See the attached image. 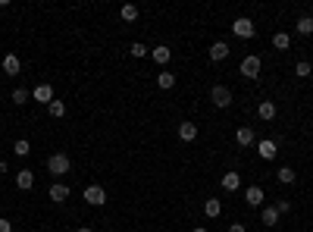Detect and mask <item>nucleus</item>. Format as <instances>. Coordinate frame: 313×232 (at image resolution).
Instances as JSON below:
<instances>
[{"label":"nucleus","mask_w":313,"mask_h":232,"mask_svg":"<svg viewBox=\"0 0 313 232\" xmlns=\"http://www.w3.org/2000/svg\"><path fill=\"white\" fill-rule=\"evenodd\" d=\"M0 232H13V223H9V220H3V216H0Z\"/></svg>","instance_id":"31"},{"label":"nucleus","mask_w":313,"mask_h":232,"mask_svg":"<svg viewBox=\"0 0 313 232\" xmlns=\"http://www.w3.org/2000/svg\"><path fill=\"white\" fill-rule=\"evenodd\" d=\"M226 56H229V44L226 41H216L213 48H210V60L219 63V60H226Z\"/></svg>","instance_id":"14"},{"label":"nucleus","mask_w":313,"mask_h":232,"mask_svg":"<svg viewBox=\"0 0 313 232\" xmlns=\"http://www.w3.org/2000/svg\"><path fill=\"white\" fill-rule=\"evenodd\" d=\"M82 198H85V201H88L91 207H103V204H107V192H103L100 185H88Z\"/></svg>","instance_id":"4"},{"label":"nucleus","mask_w":313,"mask_h":232,"mask_svg":"<svg viewBox=\"0 0 313 232\" xmlns=\"http://www.w3.org/2000/svg\"><path fill=\"white\" fill-rule=\"evenodd\" d=\"M279 210H276V207H263V214H260V220H263V226H276L279 223Z\"/></svg>","instance_id":"17"},{"label":"nucleus","mask_w":313,"mask_h":232,"mask_svg":"<svg viewBox=\"0 0 313 232\" xmlns=\"http://www.w3.org/2000/svg\"><path fill=\"white\" fill-rule=\"evenodd\" d=\"M179 138H182L185 144L194 142V138H198V126H194V122H182V126H179Z\"/></svg>","instance_id":"12"},{"label":"nucleus","mask_w":313,"mask_h":232,"mask_svg":"<svg viewBox=\"0 0 313 232\" xmlns=\"http://www.w3.org/2000/svg\"><path fill=\"white\" fill-rule=\"evenodd\" d=\"M257 150L263 160H273L276 157V142H257Z\"/></svg>","instance_id":"21"},{"label":"nucleus","mask_w":313,"mask_h":232,"mask_svg":"<svg viewBox=\"0 0 313 232\" xmlns=\"http://www.w3.org/2000/svg\"><path fill=\"white\" fill-rule=\"evenodd\" d=\"M3 172H6V164H3V160H0V176H3Z\"/></svg>","instance_id":"33"},{"label":"nucleus","mask_w":313,"mask_h":232,"mask_svg":"<svg viewBox=\"0 0 313 232\" xmlns=\"http://www.w3.org/2000/svg\"><path fill=\"white\" fill-rule=\"evenodd\" d=\"M273 44L279 50H288V48H292V34H288V32H276L273 34Z\"/></svg>","instance_id":"20"},{"label":"nucleus","mask_w":313,"mask_h":232,"mask_svg":"<svg viewBox=\"0 0 313 232\" xmlns=\"http://www.w3.org/2000/svg\"><path fill=\"white\" fill-rule=\"evenodd\" d=\"M47 113L53 116V120H60V116H66V104L63 100H50L47 104Z\"/></svg>","instance_id":"23"},{"label":"nucleus","mask_w":313,"mask_h":232,"mask_svg":"<svg viewBox=\"0 0 313 232\" xmlns=\"http://www.w3.org/2000/svg\"><path fill=\"white\" fill-rule=\"evenodd\" d=\"M245 201L251 207H263V188H260V185H248V188H245Z\"/></svg>","instance_id":"6"},{"label":"nucleus","mask_w":313,"mask_h":232,"mask_svg":"<svg viewBox=\"0 0 313 232\" xmlns=\"http://www.w3.org/2000/svg\"><path fill=\"white\" fill-rule=\"evenodd\" d=\"M276 179H279L282 185H292V182H295V170H292V166H282L279 172H276Z\"/></svg>","instance_id":"25"},{"label":"nucleus","mask_w":313,"mask_h":232,"mask_svg":"<svg viewBox=\"0 0 313 232\" xmlns=\"http://www.w3.org/2000/svg\"><path fill=\"white\" fill-rule=\"evenodd\" d=\"M260 69H263V63H260L257 54H251V56H245V60H241V76H245V78H257Z\"/></svg>","instance_id":"2"},{"label":"nucleus","mask_w":313,"mask_h":232,"mask_svg":"<svg viewBox=\"0 0 313 232\" xmlns=\"http://www.w3.org/2000/svg\"><path fill=\"white\" fill-rule=\"evenodd\" d=\"M16 185H19L22 192H28L31 185H34V176H31V170H19V172H16Z\"/></svg>","instance_id":"15"},{"label":"nucleus","mask_w":313,"mask_h":232,"mask_svg":"<svg viewBox=\"0 0 313 232\" xmlns=\"http://www.w3.org/2000/svg\"><path fill=\"white\" fill-rule=\"evenodd\" d=\"M28 98H31V91H28V88H16L13 94H9V100H13L16 107H22V104H28Z\"/></svg>","instance_id":"22"},{"label":"nucleus","mask_w":313,"mask_h":232,"mask_svg":"<svg viewBox=\"0 0 313 232\" xmlns=\"http://www.w3.org/2000/svg\"><path fill=\"white\" fill-rule=\"evenodd\" d=\"M150 56H154V63H160V66H163V63H169V56H172V50L166 48V44H157V48H154V50H150Z\"/></svg>","instance_id":"13"},{"label":"nucleus","mask_w":313,"mask_h":232,"mask_svg":"<svg viewBox=\"0 0 313 232\" xmlns=\"http://www.w3.org/2000/svg\"><path fill=\"white\" fill-rule=\"evenodd\" d=\"M238 185H241V176H238L235 170H232V172H226V176H223V188H226V192H235Z\"/></svg>","instance_id":"18"},{"label":"nucleus","mask_w":313,"mask_h":232,"mask_svg":"<svg viewBox=\"0 0 313 232\" xmlns=\"http://www.w3.org/2000/svg\"><path fill=\"white\" fill-rule=\"evenodd\" d=\"M210 100L216 104L219 110H226V107H232V91H229L226 85H213V91H210Z\"/></svg>","instance_id":"3"},{"label":"nucleus","mask_w":313,"mask_h":232,"mask_svg":"<svg viewBox=\"0 0 313 232\" xmlns=\"http://www.w3.org/2000/svg\"><path fill=\"white\" fill-rule=\"evenodd\" d=\"M194 232H210V229H204V226H198V229H194Z\"/></svg>","instance_id":"34"},{"label":"nucleus","mask_w":313,"mask_h":232,"mask_svg":"<svg viewBox=\"0 0 313 232\" xmlns=\"http://www.w3.org/2000/svg\"><path fill=\"white\" fill-rule=\"evenodd\" d=\"M257 116H260L263 122L276 120V104H273V100H263V104H257Z\"/></svg>","instance_id":"10"},{"label":"nucleus","mask_w":313,"mask_h":232,"mask_svg":"<svg viewBox=\"0 0 313 232\" xmlns=\"http://www.w3.org/2000/svg\"><path fill=\"white\" fill-rule=\"evenodd\" d=\"M31 98L38 100V104H50V100H53V88H50V85H38V88L31 91Z\"/></svg>","instance_id":"11"},{"label":"nucleus","mask_w":313,"mask_h":232,"mask_svg":"<svg viewBox=\"0 0 313 232\" xmlns=\"http://www.w3.org/2000/svg\"><path fill=\"white\" fill-rule=\"evenodd\" d=\"M235 138H238V144H241V148H251L254 142H257V135H254L251 126H241V129L235 132Z\"/></svg>","instance_id":"8"},{"label":"nucleus","mask_w":313,"mask_h":232,"mask_svg":"<svg viewBox=\"0 0 313 232\" xmlns=\"http://www.w3.org/2000/svg\"><path fill=\"white\" fill-rule=\"evenodd\" d=\"M295 28H298V34H313V19L310 16H301Z\"/></svg>","instance_id":"24"},{"label":"nucleus","mask_w":313,"mask_h":232,"mask_svg":"<svg viewBox=\"0 0 313 232\" xmlns=\"http://www.w3.org/2000/svg\"><path fill=\"white\" fill-rule=\"evenodd\" d=\"M19 69H22V60H19L16 54H6L3 56V72L6 76H19Z\"/></svg>","instance_id":"9"},{"label":"nucleus","mask_w":313,"mask_h":232,"mask_svg":"<svg viewBox=\"0 0 313 232\" xmlns=\"http://www.w3.org/2000/svg\"><path fill=\"white\" fill-rule=\"evenodd\" d=\"M172 85H176V72H169V69H163V72L157 76V88H163V91H169Z\"/></svg>","instance_id":"16"},{"label":"nucleus","mask_w":313,"mask_h":232,"mask_svg":"<svg viewBox=\"0 0 313 232\" xmlns=\"http://www.w3.org/2000/svg\"><path fill=\"white\" fill-rule=\"evenodd\" d=\"M47 194H50V201H56V204H63V201L69 198V185H63V182H53Z\"/></svg>","instance_id":"7"},{"label":"nucleus","mask_w":313,"mask_h":232,"mask_svg":"<svg viewBox=\"0 0 313 232\" xmlns=\"http://www.w3.org/2000/svg\"><path fill=\"white\" fill-rule=\"evenodd\" d=\"M295 72H298V76H301V78H307V76H313V66H310V63H307V60H301V63H298V66H295Z\"/></svg>","instance_id":"28"},{"label":"nucleus","mask_w":313,"mask_h":232,"mask_svg":"<svg viewBox=\"0 0 313 232\" xmlns=\"http://www.w3.org/2000/svg\"><path fill=\"white\" fill-rule=\"evenodd\" d=\"M13 150H16V157H28V154H31V144L25 142V138H19V142H16V148H13Z\"/></svg>","instance_id":"27"},{"label":"nucleus","mask_w":313,"mask_h":232,"mask_svg":"<svg viewBox=\"0 0 313 232\" xmlns=\"http://www.w3.org/2000/svg\"><path fill=\"white\" fill-rule=\"evenodd\" d=\"M119 13H122V19H125V22H135V19H138V6H135V4H125V6L119 10Z\"/></svg>","instance_id":"26"},{"label":"nucleus","mask_w":313,"mask_h":232,"mask_svg":"<svg viewBox=\"0 0 313 232\" xmlns=\"http://www.w3.org/2000/svg\"><path fill=\"white\" fill-rule=\"evenodd\" d=\"M226 232H248V229H245V226H241V223H232V226H229Z\"/></svg>","instance_id":"32"},{"label":"nucleus","mask_w":313,"mask_h":232,"mask_svg":"<svg viewBox=\"0 0 313 232\" xmlns=\"http://www.w3.org/2000/svg\"><path fill=\"white\" fill-rule=\"evenodd\" d=\"M232 32H235L238 38H254V34H257V26H254L251 19H245V16H241V19H235V22H232Z\"/></svg>","instance_id":"5"},{"label":"nucleus","mask_w":313,"mask_h":232,"mask_svg":"<svg viewBox=\"0 0 313 232\" xmlns=\"http://www.w3.org/2000/svg\"><path fill=\"white\" fill-rule=\"evenodd\" d=\"M204 214L210 216V220H216L219 214H223V204H219L216 198H207V204H204Z\"/></svg>","instance_id":"19"},{"label":"nucleus","mask_w":313,"mask_h":232,"mask_svg":"<svg viewBox=\"0 0 313 232\" xmlns=\"http://www.w3.org/2000/svg\"><path fill=\"white\" fill-rule=\"evenodd\" d=\"M28 232H38V229H28Z\"/></svg>","instance_id":"36"},{"label":"nucleus","mask_w":313,"mask_h":232,"mask_svg":"<svg viewBox=\"0 0 313 232\" xmlns=\"http://www.w3.org/2000/svg\"><path fill=\"white\" fill-rule=\"evenodd\" d=\"M129 50H132V56H147V54H150V48H144L141 41H135V44H132Z\"/></svg>","instance_id":"29"},{"label":"nucleus","mask_w":313,"mask_h":232,"mask_svg":"<svg viewBox=\"0 0 313 232\" xmlns=\"http://www.w3.org/2000/svg\"><path fill=\"white\" fill-rule=\"evenodd\" d=\"M276 210H279V214H288V210H292V201H279V204H276Z\"/></svg>","instance_id":"30"},{"label":"nucleus","mask_w":313,"mask_h":232,"mask_svg":"<svg viewBox=\"0 0 313 232\" xmlns=\"http://www.w3.org/2000/svg\"><path fill=\"white\" fill-rule=\"evenodd\" d=\"M69 166H72V164H69V157L63 154V150H56V154L47 160V170H50V176H66V172H69Z\"/></svg>","instance_id":"1"},{"label":"nucleus","mask_w":313,"mask_h":232,"mask_svg":"<svg viewBox=\"0 0 313 232\" xmlns=\"http://www.w3.org/2000/svg\"><path fill=\"white\" fill-rule=\"evenodd\" d=\"M78 232H91V229H78Z\"/></svg>","instance_id":"35"}]
</instances>
